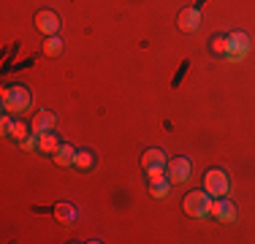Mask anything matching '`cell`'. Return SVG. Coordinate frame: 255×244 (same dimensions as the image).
I'll use <instances>...</instances> for the list:
<instances>
[{"label":"cell","mask_w":255,"mask_h":244,"mask_svg":"<svg viewBox=\"0 0 255 244\" xmlns=\"http://www.w3.org/2000/svg\"><path fill=\"white\" fill-rule=\"evenodd\" d=\"M30 90L22 87V84H8L3 87V95H0V106H3L5 114H22L30 109Z\"/></svg>","instance_id":"6da1fadb"},{"label":"cell","mask_w":255,"mask_h":244,"mask_svg":"<svg viewBox=\"0 0 255 244\" xmlns=\"http://www.w3.org/2000/svg\"><path fill=\"white\" fill-rule=\"evenodd\" d=\"M182 209H185V215L187 217H193V220H201L209 215V209H212V198H209V193H201V190H196V193H187L185 195V201H182Z\"/></svg>","instance_id":"7a4b0ae2"},{"label":"cell","mask_w":255,"mask_h":244,"mask_svg":"<svg viewBox=\"0 0 255 244\" xmlns=\"http://www.w3.org/2000/svg\"><path fill=\"white\" fill-rule=\"evenodd\" d=\"M228 187H231V182H228V174H226L223 168H209V171H206V176H204V190L209 193V195L223 198V195H228Z\"/></svg>","instance_id":"3957f363"},{"label":"cell","mask_w":255,"mask_h":244,"mask_svg":"<svg viewBox=\"0 0 255 244\" xmlns=\"http://www.w3.org/2000/svg\"><path fill=\"white\" fill-rule=\"evenodd\" d=\"M193 176V163L187 160V157H174L171 163H168V179H171V185H182V182H187Z\"/></svg>","instance_id":"277c9868"},{"label":"cell","mask_w":255,"mask_h":244,"mask_svg":"<svg viewBox=\"0 0 255 244\" xmlns=\"http://www.w3.org/2000/svg\"><path fill=\"white\" fill-rule=\"evenodd\" d=\"M141 168L149 174V179H152V176H160L163 168H166V155H163L160 149H147L141 155Z\"/></svg>","instance_id":"5b68a950"},{"label":"cell","mask_w":255,"mask_h":244,"mask_svg":"<svg viewBox=\"0 0 255 244\" xmlns=\"http://www.w3.org/2000/svg\"><path fill=\"white\" fill-rule=\"evenodd\" d=\"M250 52V38H247L245 33H231L228 35V52H226V57L228 60H245V54Z\"/></svg>","instance_id":"8992f818"},{"label":"cell","mask_w":255,"mask_h":244,"mask_svg":"<svg viewBox=\"0 0 255 244\" xmlns=\"http://www.w3.org/2000/svg\"><path fill=\"white\" fill-rule=\"evenodd\" d=\"M35 27L44 35H57L60 27H63V22H60V16L54 14V11H38V14H35Z\"/></svg>","instance_id":"52a82bcc"},{"label":"cell","mask_w":255,"mask_h":244,"mask_svg":"<svg viewBox=\"0 0 255 244\" xmlns=\"http://www.w3.org/2000/svg\"><path fill=\"white\" fill-rule=\"evenodd\" d=\"M212 217L217 220V223H234L236 217H239V212H236L234 201H226V198H217L215 204H212Z\"/></svg>","instance_id":"ba28073f"},{"label":"cell","mask_w":255,"mask_h":244,"mask_svg":"<svg viewBox=\"0 0 255 244\" xmlns=\"http://www.w3.org/2000/svg\"><path fill=\"white\" fill-rule=\"evenodd\" d=\"M177 27L182 33H196V30L201 27V14H198V8H182L179 16H177Z\"/></svg>","instance_id":"9c48e42d"},{"label":"cell","mask_w":255,"mask_h":244,"mask_svg":"<svg viewBox=\"0 0 255 244\" xmlns=\"http://www.w3.org/2000/svg\"><path fill=\"white\" fill-rule=\"evenodd\" d=\"M54 122H57V117H54L52 112H38L33 117V130L30 133H35V136H44V133H49V130H54Z\"/></svg>","instance_id":"30bf717a"},{"label":"cell","mask_w":255,"mask_h":244,"mask_svg":"<svg viewBox=\"0 0 255 244\" xmlns=\"http://www.w3.org/2000/svg\"><path fill=\"white\" fill-rule=\"evenodd\" d=\"M168 187H171V179H168L166 174L152 176V179H149V195H152V198H166Z\"/></svg>","instance_id":"8fae6325"},{"label":"cell","mask_w":255,"mask_h":244,"mask_svg":"<svg viewBox=\"0 0 255 244\" xmlns=\"http://www.w3.org/2000/svg\"><path fill=\"white\" fill-rule=\"evenodd\" d=\"M76 160V149L71 144H60V149L54 152V163L57 166H74Z\"/></svg>","instance_id":"7c38bea8"},{"label":"cell","mask_w":255,"mask_h":244,"mask_svg":"<svg viewBox=\"0 0 255 244\" xmlns=\"http://www.w3.org/2000/svg\"><path fill=\"white\" fill-rule=\"evenodd\" d=\"M38 149L46 152V155H54V152L60 149V138L54 136V133H44V136H38Z\"/></svg>","instance_id":"4fadbf2b"},{"label":"cell","mask_w":255,"mask_h":244,"mask_svg":"<svg viewBox=\"0 0 255 244\" xmlns=\"http://www.w3.org/2000/svg\"><path fill=\"white\" fill-rule=\"evenodd\" d=\"M63 38H57V35H49V38L44 41V54L46 57H60L63 54Z\"/></svg>","instance_id":"5bb4252c"},{"label":"cell","mask_w":255,"mask_h":244,"mask_svg":"<svg viewBox=\"0 0 255 244\" xmlns=\"http://www.w3.org/2000/svg\"><path fill=\"white\" fill-rule=\"evenodd\" d=\"M74 166H76V168H82V171L93 168V166H95V155H93V152H87V149H84V152H76Z\"/></svg>","instance_id":"9a60e30c"},{"label":"cell","mask_w":255,"mask_h":244,"mask_svg":"<svg viewBox=\"0 0 255 244\" xmlns=\"http://www.w3.org/2000/svg\"><path fill=\"white\" fill-rule=\"evenodd\" d=\"M209 49L215 54H223V57H226V52H228V35H215V38H212V44H209Z\"/></svg>","instance_id":"2e32d148"},{"label":"cell","mask_w":255,"mask_h":244,"mask_svg":"<svg viewBox=\"0 0 255 244\" xmlns=\"http://www.w3.org/2000/svg\"><path fill=\"white\" fill-rule=\"evenodd\" d=\"M54 215H57V220H63V223H74V209H71L68 204H60L57 209H54Z\"/></svg>","instance_id":"e0dca14e"},{"label":"cell","mask_w":255,"mask_h":244,"mask_svg":"<svg viewBox=\"0 0 255 244\" xmlns=\"http://www.w3.org/2000/svg\"><path fill=\"white\" fill-rule=\"evenodd\" d=\"M11 136L16 138V141H25L27 138V125H22V122H14V125H11Z\"/></svg>","instance_id":"ac0fdd59"},{"label":"cell","mask_w":255,"mask_h":244,"mask_svg":"<svg viewBox=\"0 0 255 244\" xmlns=\"http://www.w3.org/2000/svg\"><path fill=\"white\" fill-rule=\"evenodd\" d=\"M22 146H25V149H33V146H38V136H35V133H33V136H27L25 141H22Z\"/></svg>","instance_id":"d6986e66"},{"label":"cell","mask_w":255,"mask_h":244,"mask_svg":"<svg viewBox=\"0 0 255 244\" xmlns=\"http://www.w3.org/2000/svg\"><path fill=\"white\" fill-rule=\"evenodd\" d=\"M11 125H14V122H11L8 117H3V120H0V127H3V133H5V136H11Z\"/></svg>","instance_id":"ffe728a7"}]
</instances>
